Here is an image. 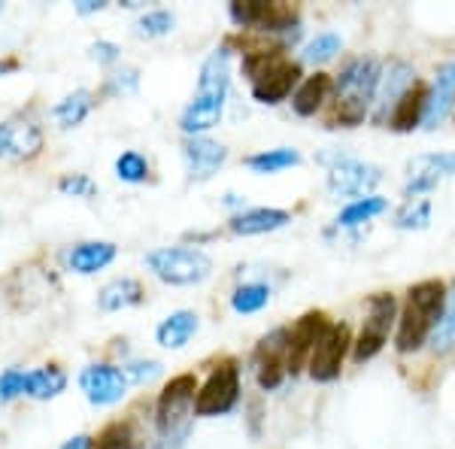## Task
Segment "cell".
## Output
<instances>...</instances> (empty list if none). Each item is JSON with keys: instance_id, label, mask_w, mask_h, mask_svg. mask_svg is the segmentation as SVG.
I'll return each mask as SVG.
<instances>
[{"instance_id": "cell-31", "label": "cell", "mask_w": 455, "mask_h": 449, "mask_svg": "<svg viewBox=\"0 0 455 449\" xmlns=\"http://www.w3.org/2000/svg\"><path fill=\"white\" fill-rule=\"evenodd\" d=\"M340 49H343L340 34L322 31V34H315L313 40L304 46V61H310V64H328V61H334Z\"/></svg>"}, {"instance_id": "cell-42", "label": "cell", "mask_w": 455, "mask_h": 449, "mask_svg": "<svg viewBox=\"0 0 455 449\" xmlns=\"http://www.w3.org/2000/svg\"><path fill=\"white\" fill-rule=\"evenodd\" d=\"M73 10H76L79 16H92V12L107 10V4L104 0H79V4H73Z\"/></svg>"}, {"instance_id": "cell-5", "label": "cell", "mask_w": 455, "mask_h": 449, "mask_svg": "<svg viewBox=\"0 0 455 449\" xmlns=\"http://www.w3.org/2000/svg\"><path fill=\"white\" fill-rule=\"evenodd\" d=\"M146 268L167 285H201L212 274V259L192 246H164L146 255Z\"/></svg>"}, {"instance_id": "cell-38", "label": "cell", "mask_w": 455, "mask_h": 449, "mask_svg": "<svg viewBox=\"0 0 455 449\" xmlns=\"http://www.w3.org/2000/svg\"><path fill=\"white\" fill-rule=\"evenodd\" d=\"M25 380H28V373L16 371V367L0 373V404H10V401H16L19 395H25Z\"/></svg>"}, {"instance_id": "cell-25", "label": "cell", "mask_w": 455, "mask_h": 449, "mask_svg": "<svg viewBox=\"0 0 455 449\" xmlns=\"http://www.w3.org/2000/svg\"><path fill=\"white\" fill-rule=\"evenodd\" d=\"M68 389V373L61 371L58 365H46L36 367V371L28 373L25 380V395H31L34 401H52Z\"/></svg>"}, {"instance_id": "cell-32", "label": "cell", "mask_w": 455, "mask_h": 449, "mask_svg": "<svg viewBox=\"0 0 455 449\" xmlns=\"http://www.w3.org/2000/svg\"><path fill=\"white\" fill-rule=\"evenodd\" d=\"M431 225V201L428 197H419V201H407L395 216V228L401 231H422V228Z\"/></svg>"}, {"instance_id": "cell-26", "label": "cell", "mask_w": 455, "mask_h": 449, "mask_svg": "<svg viewBox=\"0 0 455 449\" xmlns=\"http://www.w3.org/2000/svg\"><path fill=\"white\" fill-rule=\"evenodd\" d=\"M92 109H94V94L88 92V88H76V92H70L68 98L58 100L52 116L64 131H70V128H79V124L88 119Z\"/></svg>"}, {"instance_id": "cell-24", "label": "cell", "mask_w": 455, "mask_h": 449, "mask_svg": "<svg viewBox=\"0 0 455 449\" xmlns=\"http://www.w3.org/2000/svg\"><path fill=\"white\" fill-rule=\"evenodd\" d=\"M197 328H201L197 313L176 310L156 328V341H158V346H164V349H182V346L197 334Z\"/></svg>"}, {"instance_id": "cell-34", "label": "cell", "mask_w": 455, "mask_h": 449, "mask_svg": "<svg viewBox=\"0 0 455 449\" xmlns=\"http://www.w3.org/2000/svg\"><path fill=\"white\" fill-rule=\"evenodd\" d=\"M116 176H119L122 182H146L149 180V161H146L140 152L128 149L122 152L119 158H116Z\"/></svg>"}, {"instance_id": "cell-28", "label": "cell", "mask_w": 455, "mask_h": 449, "mask_svg": "<svg viewBox=\"0 0 455 449\" xmlns=\"http://www.w3.org/2000/svg\"><path fill=\"white\" fill-rule=\"evenodd\" d=\"M386 210H388L386 197H377V195L358 197V201H352L347 210H340V216H337V228H358V225L371 222V219H377L379 212H386Z\"/></svg>"}, {"instance_id": "cell-18", "label": "cell", "mask_w": 455, "mask_h": 449, "mask_svg": "<svg viewBox=\"0 0 455 449\" xmlns=\"http://www.w3.org/2000/svg\"><path fill=\"white\" fill-rule=\"evenodd\" d=\"M455 109V61L443 64L437 70V79H435V88L428 92V107H425V119L422 124L428 131L440 128Z\"/></svg>"}, {"instance_id": "cell-35", "label": "cell", "mask_w": 455, "mask_h": 449, "mask_svg": "<svg viewBox=\"0 0 455 449\" xmlns=\"http://www.w3.org/2000/svg\"><path fill=\"white\" fill-rule=\"evenodd\" d=\"M92 449H134V431L128 422H109L98 440H92Z\"/></svg>"}, {"instance_id": "cell-45", "label": "cell", "mask_w": 455, "mask_h": 449, "mask_svg": "<svg viewBox=\"0 0 455 449\" xmlns=\"http://www.w3.org/2000/svg\"><path fill=\"white\" fill-rule=\"evenodd\" d=\"M0 10H4V4H0Z\"/></svg>"}, {"instance_id": "cell-9", "label": "cell", "mask_w": 455, "mask_h": 449, "mask_svg": "<svg viewBox=\"0 0 455 449\" xmlns=\"http://www.w3.org/2000/svg\"><path fill=\"white\" fill-rule=\"evenodd\" d=\"M240 401V367L234 362H222L212 367L210 380L197 389L195 413L197 416H225Z\"/></svg>"}, {"instance_id": "cell-13", "label": "cell", "mask_w": 455, "mask_h": 449, "mask_svg": "<svg viewBox=\"0 0 455 449\" xmlns=\"http://www.w3.org/2000/svg\"><path fill=\"white\" fill-rule=\"evenodd\" d=\"M79 386L94 407H109V404H119L128 392V377L113 365H88L79 373Z\"/></svg>"}, {"instance_id": "cell-1", "label": "cell", "mask_w": 455, "mask_h": 449, "mask_svg": "<svg viewBox=\"0 0 455 449\" xmlns=\"http://www.w3.org/2000/svg\"><path fill=\"white\" fill-rule=\"evenodd\" d=\"M383 64L379 58H352L340 76L334 79V104L328 113V128H355L368 119V109L377 98Z\"/></svg>"}, {"instance_id": "cell-7", "label": "cell", "mask_w": 455, "mask_h": 449, "mask_svg": "<svg viewBox=\"0 0 455 449\" xmlns=\"http://www.w3.org/2000/svg\"><path fill=\"white\" fill-rule=\"evenodd\" d=\"M228 12L237 28H252L261 34L291 31L298 25V10L283 0H234Z\"/></svg>"}, {"instance_id": "cell-41", "label": "cell", "mask_w": 455, "mask_h": 449, "mask_svg": "<svg viewBox=\"0 0 455 449\" xmlns=\"http://www.w3.org/2000/svg\"><path fill=\"white\" fill-rule=\"evenodd\" d=\"M119 52H122V49L116 46V43H109V40H98L92 49H88V55H92L98 64H116V61H119Z\"/></svg>"}, {"instance_id": "cell-27", "label": "cell", "mask_w": 455, "mask_h": 449, "mask_svg": "<svg viewBox=\"0 0 455 449\" xmlns=\"http://www.w3.org/2000/svg\"><path fill=\"white\" fill-rule=\"evenodd\" d=\"M300 164V152L298 149H264L259 156H249L246 158V167L252 173H280V171H289V167H298Z\"/></svg>"}, {"instance_id": "cell-23", "label": "cell", "mask_w": 455, "mask_h": 449, "mask_svg": "<svg viewBox=\"0 0 455 449\" xmlns=\"http://www.w3.org/2000/svg\"><path fill=\"white\" fill-rule=\"evenodd\" d=\"M143 298H146V292H143L140 279L122 277V279H113V283H107L104 289H100L98 307L104 313H119V310H128V307L143 304Z\"/></svg>"}, {"instance_id": "cell-6", "label": "cell", "mask_w": 455, "mask_h": 449, "mask_svg": "<svg viewBox=\"0 0 455 449\" xmlns=\"http://www.w3.org/2000/svg\"><path fill=\"white\" fill-rule=\"evenodd\" d=\"M319 161L328 167V188L337 197L368 195L371 188L383 182V171L371 161H358L352 156H343V152H325V156H319Z\"/></svg>"}, {"instance_id": "cell-30", "label": "cell", "mask_w": 455, "mask_h": 449, "mask_svg": "<svg viewBox=\"0 0 455 449\" xmlns=\"http://www.w3.org/2000/svg\"><path fill=\"white\" fill-rule=\"evenodd\" d=\"M431 346H435V352H450L455 346V285L452 292H446L443 313H440L437 325L431 331Z\"/></svg>"}, {"instance_id": "cell-11", "label": "cell", "mask_w": 455, "mask_h": 449, "mask_svg": "<svg viewBox=\"0 0 455 449\" xmlns=\"http://www.w3.org/2000/svg\"><path fill=\"white\" fill-rule=\"evenodd\" d=\"M331 325L328 322V316L322 310H313L307 316H300L295 325L289 328V346H285V373H295L300 367L310 365V356L315 349V343H319V337L325 334V328Z\"/></svg>"}, {"instance_id": "cell-3", "label": "cell", "mask_w": 455, "mask_h": 449, "mask_svg": "<svg viewBox=\"0 0 455 449\" xmlns=\"http://www.w3.org/2000/svg\"><path fill=\"white\" fill-rule=\"evenodd\" d=\"M446 304V285L440 279H422L410 285L407 304L398 319V334H395V349L398 352H416L428 341L435 331L440 313Z\"/></svg>"}, {"instance_id": "cell-22", "label": "cell", "mask_w": 455, "mask_h": 449, "mask_svg": "<svg viewBox=\"0 0 455 449\" xmlns=\"http://www.w3.org/2000/svg\"><path fill=\"white\" fill-rule=\"evenodd\" d=\"M334 92V79L331 73H313V76H307L304 83L295 88V94H291V107H295L298 116H315L322 107L328 104V98H331Z\"/></svg>"}, {"instance_id": "cell-10", "label": "cell", "mask_w": 455, "mask_h": 449, "mask_svg": "<svg viewBox=\"0 0 455 449\" xmlns=\"http://www.w3.org/2000/svg\"><path fill=\"white\" fill-rule=\"evenodd\" d=\"M352 346V331L347 322H331L325 328V334L319 337L315 343L313 356H310V377L315 382H331L340 377V367H343V358H347Z\"/></svg>"}, {"instance_id": "cell-19", "label": "cell", "mask_w": 455, "mask_h": 449, "mask_svg": "<svg viewBox=\"0 0 455 449\" xmlns=\"http://www.w3.org/2000/svg\"><path fill=\"white\" fill-rule=\"evenodd\" d=\"M425 107H428V85L416 79V83L401 94L398 104H395L386 128L398 131V134H407V131L419 128L422 119H425Z\"/></svg>"}, {"instance_id": "cell-2", "label": "cell", "mask_w": 455, "mask_h": 449, "mask_svg": "<svg viewBox=\"0 0 455 449\" xmlns=\"http://www.w3.org/2000/svg\"><path fill=\"white\" fill-rule=\"evenodd\" d=\"M228 85H231V52L222 46L204 61L192 104L180 116V128L186 131V137H201L204 131L222 122Z\"/></svg>"}, {"instance_id": "cell-37", "label": "cell", "mask_w": 455, "mask_h": 449, "mask_svg": "<svg viewBox=\"0 0 455 449\" xmlns=\"http://www.w3.org/2000/svg\"><path fill=\"white\" fill-rule=\"evenodd\" d=\"M58 191L61 195H68V197H94L98 195V182L92 180V176H85V173H68V176H61L58 180Z\"/></svg>"}, {"instance_id": "cell-14", "label": "cell", "mask_w": 455, "mask_h": 449, "mask_svg": "<svg viewBox=\"0 0 455 449\" xmlns=\"http://www.w3.org/2000/svg\"><path fill=\"white\" fill-rule=\"evenodd\" d=\"M285 346H289V328H276L259 343L255 349V371H259V386L264 392H274L283 386L285 373Z\"/></svg>"}, {"instance_id": "cell-29", "label": "cell", "mask_w": 455, "mask_h": 449, "mask_svg": "<svg viewBox=\"0 0 455 449\" xmlns=\"http://www.w3.org/2000/svg\"><path fill=\"white\" fill-rule=\"evenodd\" d=\"M270 304V289L264 283H243L231 294V307L240 316H252Z\"/></svg>"}, {"instance_id": "cell-43", "label": "cell", "mask_w": 455, "mask_h": 449, "mask_svg": "<svg viewBox=\"0 0 455 449\" xmlns=\"http://www.w3.org/2000/svg\"><path fill=\"white\" fill-rule=\"evenodd\" d=\"M61 449H92V437H88V434H76V437H70Z\"/></svg>"}, {"instance_id": "cell-36", "label": "cell", "mask_w": 455, "mask_h": 449, "mask_svg": "<svg viewBox=\"0 0 455 449\" xmlns=\"http://www.w3.org/2000/svg\"><path fill=\"white\" fill-rule=\"evenodd\" d=\"M173 25H176V16L173 12H167V10H152V12H146V16L137 21V36H164V34H171L173 31Z\"/></svg>"}, {"instance_id": "cell-4", "label": "cell", "mask_w": 455, "mask_h": 449, "mask_svg": "<svg viewBox=\"0 0 455 449\" xmlns=\"http://www.w3.org/2000/svg\"><path fill=\"white\" fill-rule=\"evenodd\" d=\"M197 395L195 373H176L158 395L156 429L161 434V449H180L192 431V410Z\"/></svg>"}, {"instance_id": "cell-44", "label": "cell", "mask_w": 455, "mask_h": 449, "mask_svg": "<svg viewBox=\"0 0 455 449\" xmlns=\"http://www.w3.org/2000/svg\"><path fill=\"white\" fill-rule=\"evenodd\" d=\"M16 68H19L16 58H6V61H0V76H4V73H12Z\"/></svg>"}, {"instance_id": "cell-40", "label": "cell", "mask_w": 455, "mask_h": 449, "mask_svg": "<svg viewBox=\"0 0 455 449\" xmlns=\"http://www.w3.org/2000/svg\"><path fill=\"white\" fill-rule=\"evenodd\" d=\"M161 371H164V367H161V362H131L128 367H124V377H128L131 382H152L156 377H161Z\"/></svg>"}, {"instance_id": "cell-33", "label": "cell", "mask_w": 455, "mask_h": 449, "mask_svg": "<svg viewBox=\"0 0 455 449\" xmlns=\"http://www.w3.org/2000/svg\"><path fill=\"white\" fill-rule=\"evenodd\" d=\"M410 173H428L440 180V176H455V152H435V156H419L410 161Z\"/></svg>"}, {"instance_id": "cell-20", "label": "cell", "mask_w": 455, "mask_h": 449, "mask_svg": "<svg viewBox=\"0 0 455 449\" xmlns=\"http://www.w3.org/2000/svg\"><path fill=\"white\" fill-rule=\"evenodd\" d=\"M291 222V216L285 210L276 207H255V210H243L228 222L234 234L240 237H255V234H270V231H280Z\"/></svg>"}, {"instance_id": "cell-21", "label": "cell", "mask_w": 455, "mask_h": 449, "mask_svg": "<svg viewBox=\"0 0 455 449\" xmlns=\"http://www.w3.org/2000/svg\"><path fill=\"white\" fill-rule=\"evenodd\" d=\"M116 253H119V249H116V243H109V240H85L70 249L68 264H70L73 274L92 277V274H98V270L109 268L116 259Z\"/></svg>"}, {"instance_id": "cell-8", "label": "cell", "mask_w": 455, "mask_h": 449, "mask_svg": "<svg viewBox=\"0 0 455 449\" xmlns=\"http://www.w3.org/2000/svg\"><path fill=\"white\" fill-rule=\"evenodd\" d=\"M395 316H398V301H395V294L379 292L368 301V319H364V328H362V334H358V341L352 343V358H355L358 365L371 362L386 346L388 328H392Z\"/></svg>"}, {"instance_id": "cell-39", "label": "cell", "mask_w": 455, "mask_h": 449, "mask_svg": "<svg viewBox=\"0 0 455 449\" xmlns=\"http://www.w3.org/2000/svg\"><path fill=\"white\" fill-rule=\"evenodd\" d=\"M137 83H140V76H137L134 68H124L122 73H113L107 83V94H134L137 92Z\"/></svg>"}, {"instance_id": "cell-12", "label": "cell", "mask_w": 455, "mask_h": 449, "mask_svg": "<svg viewBox=\"0 0 455 449\" xmlns=\"http://www.w3.org/2000/svg\"><path fill=\"white\" fill-rule=\"evenodd\" d=\"M300 83V64L289 58H274L259 76L252 79V98L264 107H274L291 94V88Z\"/></svg>"}, {"instance_id": "cell-16", "label": "cell", "mask_w": 455, "mask_h": 449, "mask_svg": "<svg viewBox=\"0 0 455 449\" xmlns=\"http://www.w3.org/2000/svg\"><path fill=\"white\" fill-rule=\"evenodd\" d=\"M413 76H416V73H413V68H410L407 61H392V64H388V70L379 76L377 98H373V104H377V109H373V124L386 128L388 116H392L395 104L401 100V94L416 83Z\"/></svg>"}, {"instance_id": "cell-17", "label": "cell", "mask_w": 455, "mask_h": 449, "mask_svg": "<svg viewBox=\"0 0 455 449\" xmlns=\"http://www.w3.org/2000/svg\"><path fill=\"white\" fill-rule=\"evenodd\" d=\"M43 149V131L31 122L0 124V158L31 161Z\"/></svg>"}, {"instance_id": "cell-15", "label": "cell", "mask_w": 455, "mask_h": 449, "mask_svg": "<svg viewBox=\"0 0 455 449\" xmlns=\"http://www.w3.org/2000/svg\"><path fill=\"white\" fill-rule=\"evenodd\" d=\"M182 158H186V167H188V176L197 182L204 180H212L219 173V167L228 161V149L222 143L210 137H186L182 140Z\"/></svg>"}]
</instances>
